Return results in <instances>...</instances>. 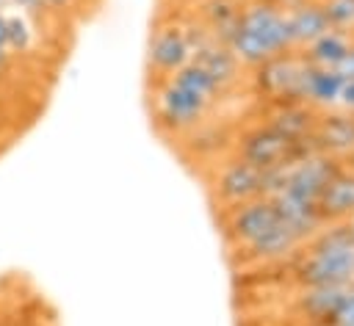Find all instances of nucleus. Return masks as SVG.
Segmentation results:
<instances>
[{
	"label": "nucleus",
	"mask_w": 354,
	"mask_h": 326,
	"mask_svg": "<svg viewBox=\"0 0 354 326\" xmlns=\"http://www.w3.org/2000/svg\"><path fill=\"white\" fill-rule=\"evenodd\" d=\"M299 287L313 285H354V238L348 224H326L301 243L296 254Z\"/></svg>",
	"instance_id": "f03ea898"
},
{
	"label": "nucleus",
	"mask_w": 354,
	"mask_h": 326,
	"mask_svg": "<svg viewBox=\"0 0 354 326\" xmlns=\"http://www.w3.org/2000/svg\"><path fill=\"white\" fill-rule=\"evenodd\" d=\"M329 326H354V287L348 290V296L343 298L340 309L335 312V318L329 320Z\"/></svg>",
	"instance_id": "4be33fe9"
},
{
	"label": "nucleus",
	"mask_w": 354,
	"mask_h": 326,
	"mask_svg": "<svg viewBox=\"0 0 354 326\" xmlns=\"http://www.w3.org/2000/svg\"><path fill=\"white\" fill-rule=\"evenodd\" d=\"M36 41V30L25 14H6V50L8 52H30Z\"/></svg>",
	"instance_id": "aec40b11"
},
{
	"label": "nucleus",
	"mask_w": 354,
	"mask_h": 326,
	"mask_svg": "<svg viewBox=\"0 0 354 326\" xmlns=\"http://www.w3.org/2000/svg\"><path fill=\"white\" fill-rule=\"evenodd\" d=\"M6 8H11V6H8V0H0V11H6Z\"/></svg>",
	"instance_id": "c756f323"
},
{
	"label": "nucleus",
	"mask_w": 354,
	"mask_h": 326,
	"mask_svg": "<svg viewBox=\"0 0 354 326\" xmlns=\"http://www.w3.org/2000/svg\"><path fill=\"white\" fill-rule=\"evenodd\" d=\"M343 80H354V41H351V47H348V52L343 55V61L337 64V69H335Z\"/></svg>",
	"instance_id": "5701e85b"
},
{
	"label": "nucleus",
	"mask_w": 354,
	"mask_h": 326,
	"mask_svg": "<svg viewBox=\"0 0 354 326\" xmlns=\"http://www.w3.org/2000/svg\"><path fill=\"white\" fill-rule=\"evenodd\" d=\"M304 66H307V61L301 58L299 50L279 52L252 69V86L263 102L299 99V83H301Z\"/></svg>",
	"instance_id": "423d86ee"
},
{
	"label": "nucleus",
	"mask_w": 354,
	"mask_h": 326,
	"mask_svg": "<svg viewBox=\"0 0 354 326\" xmlns=\"http://www.w3.org/2000/svg\"><path fill=\"white\" fill-rule=\"evenodd\" d=\"M343 77L332 69H315V66H304L301 83H299V99L307 102L315 111H332L340 102V91H343Z\"/></svg>",
	"instance_id": "dca6fc26"
},
{
	"label": "nucleus",
	"mask_w": 354,
	"mask_h": 326,
	"mask_svg": "<svg viewBox=\"0 0 354 326\" xmlns=\"http://www.w3.org/2000/svg\"><path fill=\"white\" fill-rule=\"evenodd\" d=\"M279 221V213L268 196H257L252 202H243L238 207L224 210V235L230 246L238 251L257 240L263 232H268Z\"/></svg>",
	"instance_id": "6e6552de"
},
{
	"label": "nucleus",
	"mask_w": 354,
	"mask_h": 326,
	"mask_svg": "<svg viewBox=\"0 0 354 326\" xmlns=\"http://www.w3.org/2000/svg\"><path fill=\"white\" fill-rule=\"evenodd\" d=\"M315 116H318V111L301 99H271V102H263V119L260 122L271 124L285 138L301 144V141H310Z\"/></svg>",
	"instance_id": "9d476101"
},
{
	"label": "nucleus",
	"mask_w": 354,
	"mask_h": 326,
	"mask_svg": "<svg viewBox=\"0 0 354 326\" xmlns=\"http://www.w3.org/2000/svg\"><path fill=\"white\" fill-rule=\"evenodd\" d=\"M346 166H351V169H354V152L348 155V160H346Z\"/></svg>",
	"instance_id": "7c9ffc66"
},
{
	"label": "nucleus",
	"mask_w": 354,
	"mask_h": 326,
	"mask_svg": "<svg viewBox=\"0 0 354 326\" xmlns=\"http://www.w3.org/2000/svg\"><path fill=\"white\" fill-rule=\"evenodd\" d=\"M310 146L321 155H329L340 163L348 160L354 152V113L332 108V111H318L313 133H310Z\"/></svg>",
	"instance_id": "1a4fd4ad"
},
{
	"label": "nucleus",
	"mask_w": 354,
	"mask_h": 326,
	"mask_svg": "<svg viewBox=\"0 0 354 326\" xmlns=\"http://www.w3.org/2000/svg\"><path fill=\"white\" fill-rule=\"evenodd\" d=\"M169 80H174L180 88H185V91H191L194 97H199L202 102H207L210 108L224 97V91L199 69V66H194L191 61L183 66V69H177L174 75H169Z\"/></svg>",
	"instance_id": "6ab92c4d"
},
{
	"label": "nucleus",
	"mask_w": 354,
	"mask_h": 326,
	"mask_svg": "<svg viewBox=\"0 0 354 326\" xmlns=\"http://www.w3.org/2000/svg\"><path fill=\"white\" fill-rule=\"evenodd\" d=\"M44 3V11H66L75 6V0H41Z\"/></svg>",
	"instance_id": "a878e982"
},
{
	"label": "nucleus",
	"mask_w": 354,
	"mask_h": 326,
	"mask_svg": "<svg viewBox=\"0 0 354 326\" xmlns=\"http://www.w3.org/2000/svg\"><path fill=\"white\" fill-rule=\"evenodd\" d=\"M351 41H354V36L329 28L326 33H321L315 41H310V44L301 47L299 52H301V58H304L310 66H315V69H332V72H335L337 64L343 61V55L348 52Z\"/></svg>",
	"instance_id": "f3484780"
},
{
	"label": "nucleus",
	"mask_w": 354,
	"mask_h": 326,
	"mask_svg": "<svg viewBox=\"0 0 354 326\" xmlns=\"http://www.w3.org/2000/svg\"><path fill=\"white\" fill-rule=\"evenodd\" d=\"M6 14L8 11H0V47L6 50Z\"/></svg>",
	"instance_id": "bb28decb"
},
{
	"label": "nucleus",
	"mask_w": 354,
	"mask_h": 326,
	"mask_svg": "<svg viewBox=\"0 0 354 326\" xmlns=\"http://www.w3.org/2000/svg\"><path fill=\"white\" fill-rule=\"evenodd\" d=\"M266 3H274V6H288V3H293V0H266Z\"/></svg>",
	"instance_id": "cd10ccee"
},
{
	"label": "nucleus",
	"mask_w": 354,
	"mask_h": 326,
	"mask_svg": "<svg viewBox=\"0 0 354 326\" xmlns=\"http://www.w3.org/2000/svg\"><path fill=\"white\" fill-rule=\"evenodd\" d=\"M354 285H313V287H301L299 298H296V309L301 312V318H307V323L313 326H329V320L335 318V312L340 309L343 298L348 296Z\"/></svg>",
	"instance_id": "2eb2a0df"
},
{
	"label": "nucleus",
	"mask_w": 354,
	"mask_h": 326,
	"mask_svg": "<svg viewBox=\"0 0 354 326\" xmlns=\"http://www.w3.org/2000/svg\"><path fill=\"white\" fill-rule=\"evenodd\" d=\"M340 111H348L354 113V80H346L343 83V91H340V102H337Z\"/></svg>",
	"instance_id": "393cba45"
},
{
	"label": "nucleus",
	"mask_w": 354,
	"mask_h": 326,
	"mask_svg": "<svg viewBox=\"0 0 354 326\" xmlns=\"http://www.w3.org/2000/svg\"><path fill=\"white\" fill-rule=\"evenodd\" d=\"M210 111L213 108L207 102H202L191 91L180 88L174 80H169V77L158 80L155 94H152V113H155L158 127L166 130L169 135L191 133L194 127H199L207 119Z\"/></svg>",
	"instance_id": "39448f33"
},
{
	"label": "nucleus",
	"mask_w": 354,
	"mask_h": 326,
	"mask_svg": "<svg viewBox=\"0 0 354 326\" xmlns=\"http://www.w3.org/2000/svg\"><path fill=\"white\" fill-rule=\"evenodd\" d=\"M282 11H285L293 50L307 47L310 41H315L321 33L329 30V19L324 14L321 0H293V3L282 6Z\"/></svg>",
	"instance_id": "ddd939ff"
},
{
	"label": "nucleus",
	"mask_w": 354,
	"mask_h": 326,
	"mask_svg": "<svg viewBox=\"0 0 354 326\" xmlns=\"http://www.w3.org/2000/svg\"><path fill=\"white\" fill-rule=\"evenodd\" d=\"M213 196L224 210L263 196V169H257L235 155L227 157L216 171Z\"/></svg>",
	"instance_id": "0eeeda50"
},
{
	"label": "nucleus",
	"mask_w": 354,
	"mask_h": 326,
	"mask_svg": "<svg viewBox=\"0 0 354 326\" xmlns=\"http://www.w3.org/2000/svg\"><path fill=\"white\" fill-rule=\"evenodd\" d=\"M227 47L232 50V55L241 61L243 69H254L263 61L293 50L282 6H274L266 0L241 3V14L235 22V30L227 39Z\"/></svg>",
	"instance_id": "f257e3e1"
},
{
	"label": "nucleus",
	"mask_w": 354,
	"mask_h": 326,
	"mask_svg": "<svg viewBox=\"0 0 354 326\" xmlns=\"http://www.w3.org/2000/svg\"><path fill=\"white\" fill-rule=\"evenodd\" d=\"M307 152H315L310 146V141L296 144V141L285 138L282 133H277L266 122H254L252 127L241 130L235 144H232V155L235 157H241V160H246V163H252V166H257L263 171L274 169V166H282V163H290V160H296V157H301Z\"/></svg>",
	"instance_id": "20e7f679"
},
{
	"label": "nucleus",
	"mask_w": 354,
	"mask_h": 326,
	"mask_svg": "<svg viewBox=\"0 0 354 326\" xmlns=\"http://www.w3.org/2000/svg\"><path fill=\"white\" fill-rule=\"evenodd\" d=\"M210 39V30L194 17V19H185V22H177V19H166L160 22L152 36H149V47H147V66L149 72H155L158 80L174 75L177 69H183L194 50Z\"/></svg>",
	"instance_id": "7ed1b4c3"
},
{
	"label": "nucleus",
	"mask_w": 354,
	"mask_h": 326,
	"mask_svg": "<svg viewBox=\"0 0 354 326\" xmlns=\"http://www.w3.org/2000/svg\"><path fill=\"white\" fill-rule=\"evenodd\" d=\"M346 224H348V232H351V238H354V218H348Z\"/></svg>",
	"instance_id": "c85d7f7f"
},
{
	"label": "nucleus",
	"mask_w": 354,
	"mask_h": 326,
	"mask_svg": "<svg viewBox=\"0 0 354 326\" xmlns=\"http://www.w3.org/2000/svg\"><path fill=\"white\" fill-rule=\"evenodd\" d=\"M238 14H241V3L238 0H202L196 19L210 30L213 39L227 44L230 33L235 30Z\"/></svg>",
	"instance_id": "a211bd4d"
},
{
	"label": "nucleus",
	"mask_w": 354,
	"mask_h": 326,
	"mask_svg": "<svg viewBox=\"0 0 354 326\" xmlns=\"http://www.w3.org/2000/svg\"><path fill=\"white\" fill-rule=\"evenodd\" d=\"M307 326H313V323H307Z\"/></svg>",
	"instance_id": "2f4dec72"
},
{
	"label": "nucleus",
	"mask_w": 354,
	"mask_h": 326,
	"mask_svg": "<svg viewBox=\"0 0 354 326\" xmlns=\"http://www.w3.org/2000/svg\"><path fill=\"white\" fill-rule=\"evenodd\" d=\"M11 8H19V14H41L44 11V3L41 0H8Z\"/></svg>",
	"instance_id": "b1692460"
},
{
	"label": "nucleus",
	"mask_w": 354,
	"mask_h": 326,
	"mask_svg": "<svg viewBox=\"0 0 354 326\" xmlns=\"http://www.w3.org/2000/svg\"><path fill=\"white\" fill-rule=\"evenodd\" d=\"M318 213L324 224H343L354 218V169L340 163L318 193Z\"/></svg>",
	"instance_id": "f8f14e48"
},
{
	"label": "nucleus",
	"mask_w": 354,
	"mask_h": 326,
	"mask_svg": "<svg viewBox=\"0 0 354 326\" xmlns=\"http://www.w3.org/2000/svg\"><path fill=\"white\" fill-rule=\"evenodd\" d=\"M329 28L354 36V0H321Z\"/></svg>",
	"instance_id": "412c9836"
},
{
	"label": "nucleus",
	"mask_w": 354,
	"mask_h": 326,
	"mask_svg": "<svg viewBox=\"0 0 354 326\" xmlns=\"http://www.w3.org/2000/svg\"><path fill=\"white\" fill-rule=\"evenodd\" d=\"M301 243L304 240L279 218L268 232H263L257 240H252L249 246H243L238 251L243 254L246 262H254V265L263 262L266 265V262H279V260L296 254V249H301Z\"/></svg>",
	"instance_id": "4468645a"
},
{
	"label": "nucleus",
	"mask_w": 354,
	"mask_h": 326,
	"mask_svg": "<svg viewBox=\"0 0 354 326\" xmlns=\"http://www.w3.org/2000/svg\"><path fill=\"white\" fill-rule=\"evenodd\" d=\"M191 64L194 66H199L224 94L243 77V66H241V61L232 55V50L224 44V41H218V39H205L196 50H194V55H191Z\"/></svg>",
	"instance_id": "9b49d317"
}]
</instances>
